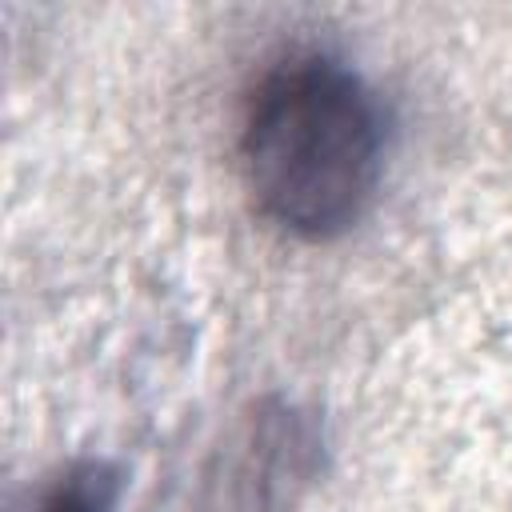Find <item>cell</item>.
Wrapping results in <instances>:
<instances>
[{"label":"cell","instance_id":"1","mask_svg":"<svg viewBox=\"0 0 512 512\" xmlns=\"http://www.w3.org/2000/svg\"><path fill=\"white\" fill-rule=\"evenodd\" d=\"M388 120L368 80L324 48H292L252 80L236 160L256 212L288 236L360 224L384 180Z\"/></svg>","mask_w":512,"mask_h":512},{"label":"cell","instance_id":"2","mask_svg":"<svg viewBox=\"0 0 512 512\" xmlns=\"http://www.w3.org/2000/svg\"><path fill=\"white\" fill-rule=\"evenodd\" d=\"M324 428L316 412L292 400H260L236 440L228 492L244 512H284L316 480Z\"/></svg>","mask_w":512,"mask_h":512},{"label":"cell","instance_id":"3","mask_svg":"<svg viewBox=\"0 0 512 512\" xmlns=\"http://www.w3.org/2000/svg\"><path fill=\"white\" fill-rule=\"evenodd\" d=\"M116 496H120V476L112 464L76 460L52 480L36 512H116Z\"/></svg>","mask_w":512,"mask_h":512}]
</instances>
